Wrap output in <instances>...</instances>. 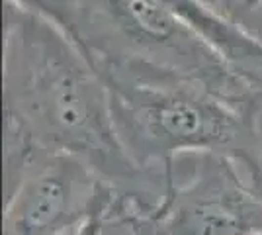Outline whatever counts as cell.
Returning <instances> with one entry per match:
<instances>
[{
  "instance_id": "6da1fadb",
  "label": "cell",
  "mask_w": 262,
  "mask_h": 235,
  "mask_svg": "<svg viewBox=\"0 0 262 235\" xmlns=\"http://www.w3.org/2000/svg\"><path fill=\"white\" fill-rule=\"evenodd\" d=\"M4 186L47 153L73 155L121 192L159 200L166 180L135 165L121 143L100 73L53 22L4 2Z\"/></svg>"
},
{
  "instance_id": "7a4b0ae2",
  "label": "cell",
  "mask_w": 262,
  "mask_h": 235,
  "mask_svg": "<svg viewBox=\"0 0 262 235\" xmlns=\"http://www.w3.org/2000/svg\"><path fill=\"white\" fill-rule=\"evenodd\" d=\"M114 122L127 155L145 173L174 179L184 153L233 161L262 194V120L233 102L161 71L98 59Z\"/></svg>"
},
{
  "instance_id": "3957f363",
  "label": "cell",
  "mask_w": 262,
  "mask_h": 235,
  "mask_svg": "<svg viewBox=\"0 0 262 235\" xmlns=\"http://www.w3.org/2000/svg\"><path fill=\"white\" fill-rule=\"evenodd\" d=\"M90 61H127L233 102L262 120V89L155 0H80L73 37Z\"/></svg>"
},
{
  "instance_id": "277c9868",
  "label": "cell",
  "mask_w": 262,
  "mask_h": 235,
  "mask_svg": "<svg viewBox=\"0 0 262 235\" xmlns=\"http://www.w3.org/2000/svg\"><path fill=\"white\" fill-rule=\"evenodd\" d=\"M102 225L104 235H262V194L233 161L196 155L192 179L159 200L116 190Z\"/></svg>"
},
{
  "instance_id": "5b68a950",
  "label": "cell",
  "mask_w": 262,
  "mask_h": 235,
  "mask_svg": "<svg viewBox=\"0 0 262 235\" xmlns=\"http://www.w3.org/2000/svg\"><path fill=\"white\" fill-rule=\"evenodd\" d=\"M116 186L73 155L49 153L4 192L2 235H71L104 212Z\"/></svg>"
},
{
  "instance_id": "8992f818",
  "label": "cell",
  "mask_w": 262,
  "mask_h": 235,
  "mask_svg": "<svg viewBox=\"0 0 262 235\" xmlns=\"http://www.w3.org/2000/svg\"><path fill=\"white\" fill-rule=\"evenodd\" d=\"M206 39L231 67L262 89V37L200 0H155Z\"/></svg>"
},
{
  "instance_id": "52a82bcc",
  "label": "cell",
  "mask_w": 262,
  "mask_h": 235,
  "mask_svg": "<svg viewBox=\"0 0 262 235\" xmlns=\"http://www.w3.org/2000/svg\"><path fill=\"white\" fill-rule=\"evenodd\" d=\"M30 10L61 28L71 39L75 37L80 14V0H4Z\"/></svg>"
},
{
  "instance_id": "ba28073f",
  "label": "cell",
  "mask_w": 262,
  "mask_h": 235,
  "mask_svg": "<svg viewBox=\"0 0 262 235\" xmlns=\"http://www.w3.org/2000/svg\"><path fill=\"white\" fill-rule=\"evenodd\" d=\"M200 2H204L211 10L219 12L235 22H241V12L247 10V0H200Z\"/></svg>"
},
{
  "instance_id": "9c48e42d",
  "label": "cell",
  "mask_w": 262,
  "mask_h": 235,
  "mask_svg": "<svg viewBox=\"0 0 262 235\" xmlns=\"http://www.w3.org/2000/svg\"><path fill=\"white\" fill-rule=\"evenodd\" d=\"M104 213V212H102ZM102 213L96 216L94 220H90L88 224H84L82 227H78L75 233L71 235H104V225H102Z\"/></svg>"
},
{
  "instance_id": "30bf717a",
  "label": "cell",
  "mask_w": 262,
  "mask_h": 235,
  "mask_svg": "<svg viewBox=\"0 0 262 235\" xmlns=\"http://www.w3.org/2000/svg\"><path fill=\"white\" fill-rule=\"evenodd\" d=\"M254 6H262V0H247V10H254Z\"/></svg>"
}]
</instances>
